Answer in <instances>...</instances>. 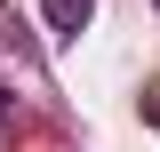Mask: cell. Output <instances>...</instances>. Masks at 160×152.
Instances as JSON below:
<instances>
[{
  "mask_svg": "<svg viewBox=\"0 0 160 152\" xmlns=\"http://www.w3.org/2000/svg\"><path fill=\"white\" fill-rule=\"evenodd\" d=\"M0 136H8V104H0Z\"/></svg>",
  "mask_w": 160,
  "mask_h": 152,
  "instance_id": "cell-2",
  "label": "cell"
},
{
  "mask_svg": "<svg viewBox=\"0 0 160 152\" xmlns=\"http://www.w3.org/2000/svg\"><path fill=\"white\" fill-rule=\"evenodd\" d=\"M88 16H96V0H48V32H56V40H80Z\"/></svg>",
  "mask_w": 160,
  "mask_h": 152,
  "instance_id": "cell-1",
  "label": "cell"
}]
</instances>
